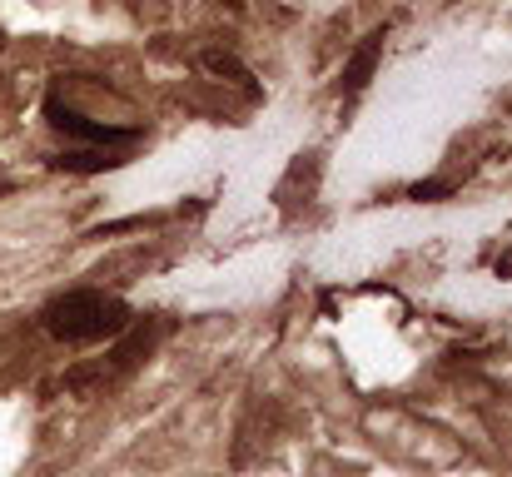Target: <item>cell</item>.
Returning <instances> with one entry per match:
<instances>
[{
	"label": "cell",
	"instance_id": "obj_1",
	"mask_svg": "<svg viewBox=\"0 0 512 477\" xmlns=\"http://www.w3.org/2000/svg\"><path fill=\"white\" fill-rule=\"evenodd\" d=\"M40 328L60 343H105V338H120L130 328V309L115 299V294H100V289H75V294H60L40 309Z\"/></svg>",
	"mask_w": 512,
	"mask_h": 477
},
{
	"label": "cell",
	"instance_id": "obj_3",
	"mask_svg": "<svg viewBox=\"0 0 512 477\" xmlns=\"http://www.w3.org/2000/svg\"><path fill=\"white\" fill-rule=\"evenodd\" d=\"M378 55H383V35H368L363 50H358V55L348 60V70H343V90H363L368 75H373V65H378Z\"/></svg>",
	"mask_w": 512,
	"mask_h": 477
},
{
	"label": "cell",
	"instance_id": "obj_5",
	"mask_svg": "<svg viewBox=\"0 0 512 477\" xmlns=\"http://www.w3.org/2000/svg\"><path fill=\"white\" fill-rule=\"evenodd\" d=\"M224 5H229V10H239V5H244V0H224Z\"/></svg>",
	"mask_w": 512,
	"mask_h": 477
},
{
	"label": "cell",
	"instance_id": "obj_4",
	"mask_svg": "<svg viewBox=\"0 0 512 477\" xmlns=\"http://www.w3.org/2000/svg\"><path fill=\"white\" fill-rule=\"evenodd\" d=\"M204 70L214 75V80H234V85H244V90H254V75L234 60V55H224V50H204Z\"/></svg>",
	"mask_w": 512,
	"mask_h": 477
},
{
	"label": "cell",
	"instance_id": "obj_2",
	"mask_svg": "<svg viewBox=\"0 0 512 477\" xmlns=\"http://www.w3.org/2000/svg\"><path fill=\"white\" fill-rule=\"evenodd\" d=\"M45 120L60 130V135H70V140H85V145H95V150H110V145H135L140 140V130H130V125H105V120H90V115H80V110H70L65 100H45Z\"/></svg>",
	"mask_w": 512,
	"mask_h": 477
}]
</instances>
